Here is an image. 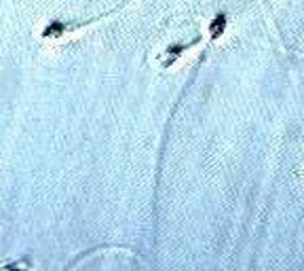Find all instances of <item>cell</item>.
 <instances>
[{
	"instance_id": "cell-2",
	"label": "cell",
	"mask_w": 304,
	"mask_h": 271,
	"mask_svg": "<svg viewBox=\"0 0 304 271\" xmlns=\"http://www.w3.org/2000/svg\"><path fill=\"white\" fill-rule=\"evenodd\" d=\"M62 30H64V26H62V24H53L51 28H47V30H45V36H59L57 32H62Z\"/></svg>"
},
{
	"instance_id": "cell-1",
	"label": "cell",
	"mask_w": 304,
	"mask_h": 271,
	"mask_svg": "<svg viewBox=\"0 0 304 271\" xmlns=\"http://www.w3.org/2000/svg\"><path fill=\"white\" fill-rule=\"evenodd\" d=\"M222 30H224V17H215L213 19V24L211 26H209V34H211V36L215 38V36H220V34H222Z\"/></svg>"
}]
</instances>
